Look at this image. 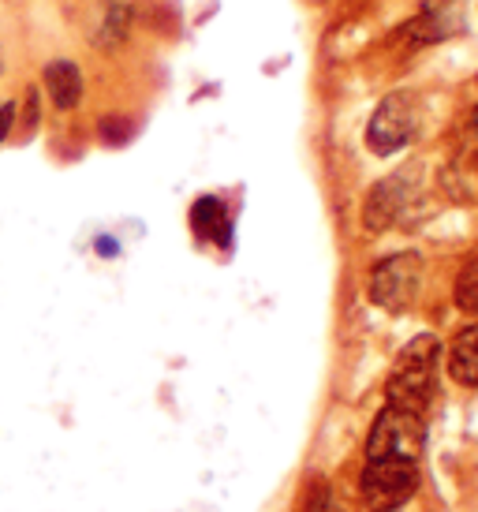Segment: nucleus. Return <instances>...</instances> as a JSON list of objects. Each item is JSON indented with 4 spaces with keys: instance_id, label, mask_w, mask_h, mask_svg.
<instances>
[{
    "instance_id": "1",
    "label": "nucleus",
    "mask_w": 478,
    "mask_h": 512,
    "mask_svg": "<svg viewBox=\"0 0 478 512\" xmlns=\"http://www.w3.org/2000/svg\"><path fill=\"white\" fill-rule=\"evenodd\" d=\"M437 367H441V341L434 333H419L415 341L400 352L393 374L385 382V397L393 408L415 412L426 419L437 393Z\"/></svg>"
},
{
    "instance_id": "2",
    "label": "nucleus",
    "mask_w": 478,
    "mask_h": 512,
    "mask_svg": "<svg viewBox=\"0 0 478 512\" xmlns=\"http://www.w3.org/2000/svg\"><path fill=\"white\" fill-rule=\"evenodd\" d=\"M419 490V460L404 456H366L359 494L370 512H396Z\"/></svg>"
},
{
    "instance_id": "3",
    "label": "nucleus",
    "mask_w": 478,
    "mask_h": 512,
    "mask_svg": "<svg viewBox=\"0 0 478 512\" xmlns=\"http://www.w3.org/2000/svg\"><path fill=\"white\" fill-rule=\"evenodd\" d=\"M422 288V258L415 251H400V255L381 258L374 273H370V299L381 311L400 314L408 311Z\"/></svg>"
},
{
    "instance_id": "4",
    "label": "nucleus",
    "mask_w": 478,
    "mask_h": 512,
    "mask_svg": "<svg viewBox=\"0 0 478 512\" xmlns=\"http://www.w3.org/2000/svg\"><path fill=\"white\" fill-rule=\"evenodd\" d=\"M422 445H426V419L404 408L385 404L370 427L366 438V456H404V460H419Z\"/></svg>"
},
{
    "instance_id": "5",
    "label": "nucleus",
    "mask_w": 478,
    "mask_h": 512,
    "mask_svg": "<svg viewBox=\"0 0 478 512\" xmlns=\"http://www.w3.org/2000/svg\"><path fill=\"white\" fill-rule=\"evenodd\" d=\"M415 124H419L415 101H411L408 94H389V98L374 109L370 124H366V150L378 157L400 154V150L411 143Z\"/></svg>"
},
{
    "instance_id": "6",
    "label": "nucleus",
    "mask_w": 478,
    "mask_h": 512,
    "mask_svg": "<svg viewBox=\"0 0 478 512\" xmlns=\"http://www.w3.org/2000/svg\"><path fill=\"white\" fill-rule=\"evenodd\" d=\"M415 191H419V165H411L404 172H393L389 180H381L370 195H366V206H363V225L370 232H385L389 225H396L404 210L411 206L415 199Z\"/></svg>"
},
{
    "instance_id": "7",
    "label": "nucleus",
    "mask_w": 478,
    "mask_h": 512,
    "mask_svg": "<svg viewBox=\"0 0 478 512\" xmlns=\"http://www.w3.org/2000/svg\"><path fill=\"white\" fill-rule=\"evenodd\" d=\"M191 228H195V236H202V240L217 243V247H228V240H232L228 206L221 199H213V195L198 199L195 206H191Z\"/></svg>"
},
{
    "instance_id": "8",
    "label": "nucleus",
    "mask_w": 478,
    "mask_h": 512,
    "mask_svg": "<svg viewBox=\"0 0 478 512\" xmlns=\"http://www.w3.org/2000/svg\"><path fill=\"white\" fill-rule=\"evenodd\" d=\"M45 94L53 98L57 109H75L83 98V72L71 60H53L45 68Z\"/></svg>"
},
{
    "instance_id": "9",
    "label": "nucleus",
    "mask_w": 478,
    "mask_h": 512,
    "mask_svg": "<svg viewBox=\"0 0 478 512\" xmlns=\"http://www.w3.org/2000/svg\"><path fill=\"white\" fill-rule=\"evenodd\" d=\"M449 374L460 385H478V322L460 329L449 344Z\"/></svg>"
},
{
    "instance_id": "10",
    "label": "nucleus",
    "mask_w": 478,
    "mask_h": 512,
    "mask_svg": "<svg viewBox=\"0 0 478 512\" xmlns=\"http://www.w3.org/2000/svg\"><path fill=\"white\" fill-rule=\"evenodd\" d=\"M456 303L464 311H478V258L460 273V281H456Z\"/></svg>"
},
{
    "instance_id": "11",
    "label": "nucleus",
    "mask_w": 478,
    "mask_h": 512,
    "mask_svg": "<svg viewBox=\"0 0 478 512\" xmlns=\"http://www.w3.org/2000/svg\"><path fill=\"white\" fill-rule=\"evenodd\" d=\"M12 116H15V105H0V143L8 139V128H12Z\"/></svg>"
},
{
    "instance_id": "12",
    "label": "nucleus",
    "mask_w": 478,
    "mask_h": 512,
    "mask_svg": "<svg viewBox=\"0 0 478 512\" xmlns=\"http://www.w3.org/2000/svg\"><path fill=\"white\" fill-rule=\"evenodd\" d=\"M449 0H422V8H445Z\"/></svg>"
},
{
    "instance_id": "13",
    "label": "nucleus",
    "mask_w": 478,
    "mask_h": 512,
    "mask_svg": "<svg viewBox=\"0 0 478 512\" xmlns=\"http://www.w3.org/2000/svg\"><path fill=\"white\" fill-rule=\"evenodd\" d=\"M475 86H478V79H475Z\"/></svg>"
}]
</instances>
